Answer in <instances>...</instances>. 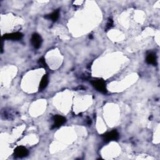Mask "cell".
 <instances>
[{
    "instance_id": "8992f818",
    "label": "cell",
    "mask_w": 160,
    "mask_h": 160,
    "mask_svg": "<svg viewBox=\"0 0 160 160\" xmlns=\"http://www.w3.org/2000/svg\"><path fill=\"white\" fill-rule=\"evenodd\" d=\"M53 120H54L53 128L60 127L66 121V118L60 115H55L53 117Z\"/></svg>"
},
{
    "instance_id": "52a82bcc",
    "label": "cell",
    "mask_w": 160,
    "mask_h": 160,
    "mask_svg": "<svg viewBox=\"0 0 160 160\" xmlns=\"http://www.w3.org/2000/svg\"><path fill=\"white\" fill-rule=\"evenodd\" d=\"M146 61L147 63H148V64H151V65H156L157 62H156V55H154L153 53L148 54V56H146Z\"/></svg>"
},
{
    "instance_id": "7a4b0ae2",
    "label": "cell",
    "mask_w": 160,
    "mask_h": 160,
    "mask_svg": "<svg viewBox=\"0 0 160 160\" xmlns=\"http://www.w3.org/2000/svg\"><path fill=\"white\" fill-rule=\"evenodd\" d=\"M104 137V139L106 141H114L117 140L119 138V134L116 130H113L110 132H108L103 136Z\"/></svg>"
},
{
    "instance_id": "277c9868",
    "label": "cell",
    "mask_w": 160,
    "mask_h": 160,
    "mask_svg": "<svg viewBox=\"0 0 160 160\" xmlns=\"http://www.w3.org/2000/svg\"><path fill=\"white\" fill-rule=\"evenodd\" d=\"M32 43L34 48H39L42 43V38L38 33H34L32 37Z\"/></svg>"
},
{
    "instance_id": "8fae6325",
    "label": "cell",
    "mask_w": 160,
    "mask_h": 160,
    "mask_svg": "<svg viewBox=\"0 0 160 160\" xmlns=\"http://www.w3.org/2000/svg\"><path fill=\"white\" fill-rule=\"evenodd\" d=\"M38 63H39V65H40V66H43V67H46V63L45 60V59H44L43 58H41V59L39 60Z\"/></svg>"
},
{
    "instance_id": "ba28073f",
    "label": "cell",
    "mask_w": 160,
    "mask_h": 160,
    "mask_svg": "<svg viewBox=\"0 0 160 160\" xmlns=\"http://www.w3.org/2000/svg\"><path fill=\"white\" fill-rule=\"evenodd\" d=\"M59 15H60V10H57L56 11H55L53 13H52L50 15H48L47 16L45 17L46 18H48L49 20H51L53 22H56L57 20L59 18Z\"/></svg>"
},
{
    "instance_id": "6da1fadb",
    "label": "cell",
    "mask_w": 160,
    "mask_h": 160,
    "mask_svg": "<svg viewBox=\"0 0 160 160\" xmlns=\"http://www.w3.org/2000/svg\"><path fill=\"white\" fill-rule=\"evenodd\" d=\"M91 84L99 92L106 93V83L103 80H94L91 81Z\"/></svg>"
},
{
    "instance_id": "30bf717a",
    "label": "cell",
    "mask_w": 160,
    "mask_h": 160,
    "mask_svg": "<svg viewBox=\"0 0 160 160\" xmlns=\"http://www.w3.org/2000/svg\"><path fill=\"white\" fill-rule=\"evenodd\" d=\"M113 26V21L111 19H109L106 26V30L107 31L108 30L110 29Z\"/></svg>"
},
{
    "instance_id": "9c48e42d",
    "label": "cell",
    "mask_w": 160,
    "mask_h": 160,
    "mask_svg": "<svg viewBox=\"0 0 160 160\" xmlns=\"http://www.w3.org/2000/svg\"><path fill=\"white\" fill-rule=\"evenodd\" d=\"M48 84V78L47 75H44L41 80L40 84V90H44Z\"/></svg>"
},
{
    "instance_id": "5b68a950",
    "label": "cell",
    "mask_w": 160,
    "mask_h": 160,
    "mask_svg": "<svg viewBox=\"0 0 160 160\" xmlns=\"http://www.w3.org/2000/svg\"><path fill=\"white\" fill-rule=\"evenodd\" d=\"M23 35L22 33L17 32L10 34H6L3 36V39L5 40H19L23 38Z\"/></svg>"
},
{
    "instance_id": "3957f363",
    "label": "cell",
    "mask_w": 160,
    "mask_h": 160,
    "mask_svg": "<svg viewBox=\"0 0 160 160\" xmlns=\"http://www.w3.org/2000/svg\"><path fill=\"white\" fill-rule=\"evenodd\" d=\"M28 154V150L25 146H18L15 149V155L18 158H24Z\"/></svg>"
}]
</instances>
